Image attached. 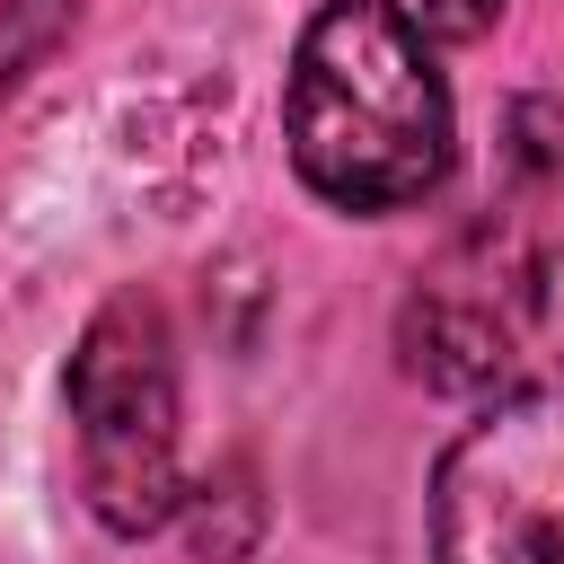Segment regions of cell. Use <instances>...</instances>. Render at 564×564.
Masks as SVG:
<instances>
[{
  "label": "cell",
  "instance_id": "6da1fadb",
  "mask_svg": "<svg viewBox=\"0 0 564 564\" xmlns=\"http://www.w3.org/2000/svg\"><path fill=\"white\" fill-rule=\"evenodd\" d=\"M282 141L335 212H397L449 176V88L405 0H326L300 26Z\"/></svg>",
  "mask_w": 564,
  "mask_h": 564
},
{
  "label": "cell",
  "instance_id": "7a4b0ae2",
  "mask_svg": "<svg viewBox=\"0 0 564 564\" xmlns=\"http://www.w3.org/2000/svg\"><path fill=\"white\" fill-rule=\"evenodd\" d=\"M70 423L79 485L106 529H159L185 494L176 476V344L150 291H115L70 352Z\"/></svg>",
  "mask_w": 564,
  "mask_h": 564
},
{
  "label": "cell",
  "instance_id": "3957f363",
  "mask_svg": "<svg viewBox=\"0 0 564 564\" xmlns=\"http://www.w3.org/2000/svg\"><path fill=\"white\" fill-rule=\"evenodd\" d=\"M432 564H564V370L520 379L441 449Z\"/></svg>",
  "mask_w": 564,
  "mask_h": 564
},
{
  "label": "cell",
  "instance_id": "277c9868",
  "mask_svg": "<svg viewBox=\"0 0 564 564\" xmlns=\"http://www.w3.org/2000/svg\"><path fill=\"white\" fill-rule=\"evenodd\" d=\"M538 308H546V247L520 212H494L414 282V300L397 317L405 370L423 388H449V397L494 388L520 361Z\"/></svg>",
  "mask_w": 564,
  "mask_h": 564
},
{
  "label": "cell",
  "instance_id": "5b68a950",
  "mask_svg": "<svg viewBox=\"0 0 564 564\" xmlns=\"http://www.w3.org/2000/svg\"><path fill=\"white\" fill-rule=\"evenodd\" d=\"M414 18H423V35H441V44H476V35L502 18V0H423Z\"/></svg>",
  "mask_w": 564,
  "mask_h": 564
}]
</instances>
